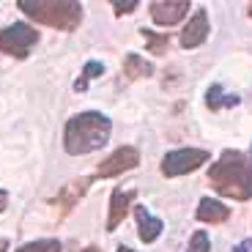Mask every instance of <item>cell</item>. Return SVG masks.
Segmentation results:
<instances>
[{"mask_svg": "<svg viewBox=\"0 0 252 252\" xmlns=\"http://www.w3.org/2000/svg\"><path fill=\"white\" fill-rule=\"evenodd\" d=\"M38 41V31H33L25 22H14L6 31H0V52H6L11 58H28L33 44Z\"/></svg>", "mask_w": 252, "mask_h": 252, "instance_id": "277c9868", "label": "cell"}, {"mask_svg": "<svg viewBox=\"0 0 252 252\" xmlns=\"http://www.w3.org/2000/svg\"><path fill=\"white\" fill-rule=\"evenodd\" d=\"M118 252H134V250H129V247H118Z\"/></svg>", "mask_w": 252, "mask_h": 252, "instance_id": "603a6c76", "label": "cell"}, {"mask_svg": "<svg viewBox=\"0 0 252 252\" xmlns=\"http://www.w3.org/2000/svg\"><path fill=\"white\" fill-rule=\"evenodd\" d=\"M134 217H137V236L145 241V244H151V241L159 239V233H162L164 222L157 220V217H151V211L145 206H134Z\"/></svg>", "mask_w": 252, "mask_h": 252, "instance_id": "9c48e42d", "label": "cell"}, {"mask_svg": "<svg viewBox=\"0 0 252 252\" xmlns=\"http://www.w3.org/2000/svg\"><path fill=\"white\" fill-rule=\"evenodd\" d=\"M195 217L200 222H206V225H220V222H225L227 217H230V206H225V203H220V200H211V197H203L197 211H195Z\"/></svg>", "mask_w": 252, "mask_h": 252, "instance_id": "8fae6325", "label": "cell"}, {"mask_svg": "<svg viewBox=\"0 0 252 252\" xmlns=\"http://www.w3.org/2000/svg\"><path fill=\"white\" fill-rule=\"evenodd\" d=\"M124 71L129 80H137V77H151L154 74V66L148 61H143L140 55H126V63H124Z\"/></svg>", "mask_w": 252, "mask_h": 252, "instance_id": "4fadbf2b", "label": "cell"}, {"mask_svg": "<svg viewBox=\"0 0 252 252\" xmlns=\"http://www.w3.org/2000/svg\"><path fill=\"white\" fill-rule=\"evenodd\" d=\"M208 184L225 197L250 200L252 197V162L241 151H222L208 167Z\"/></svg>", "mask_w": 252, "mask_h": 252, "instance_id": "6da1fadb", "label": "cell"}, {"mask_svg": "<svg viewBox=\"0 0 252 252\" xmlns=\"http://www.w3.org/2000/svg\"><path fill=\"white\" fill-rule=\"evenodd\" d=\"M113 6H115V14L121 17V14H132L134 8H137V0H126V3H121V0H115Z\"/></svg>", "mask_w": 252, "mask_h": 252, "instance_id": "d6986e66", "label": "cell"}, {"mask_svg": "<svg viewBox=\"0 0 252 252\" xmlns=\"http://www.w3.org/2000/svg\"><path fill=\"white\" fill-rule=\"evenodd\" d=\"M143 33V38L148 41V52H154V55H164V50H167V44H170V36L167 33H154V31H140Z\"/></svg>", "mask_w": 252, "mask_h": 252, "instance_id": "9a60e30c", "label": "cell"}, {"mask_svg": "<svg viewBox=\"0 0 252 252\" xmlns=\"http://www.w3.org/2000/svg\"><path fill=\"white\" fill-rule=\"evenodd\" d=\"M206 162H208V151H203V148H178V151L164 154L162 173L167 178L187 176V173H195L197 167H203Z\"/></svg>", "mask_w": 252, "mask_h": 252, "instance_id": "5b68a950", "label": "cell"}, {"mask_svg": "<svg viewBox=\"0 0 252 252\" xmlns=\"http://www.w3.org/2000/svg\"><path fill=\"white\" fill-rule=\"evenodd\" d=\"M88 187H91L88 178H77V181H71L69 187L63 189V192H61V195H58L52 203H55V206H61L63 211H69V208H71V206H77V200H80V197L85 195V192H88Z\"/></svg>", "mask_w": 252, "mask_h": 252, "instance_id": "7c38bea8", "label": "cell"}, {"mask_svg": "<svg viewBox=\"0 0 252 252\" xmlns=\"http://www.w3.org/2000/svg\"><path fill=\"white\" fill-rule=\"evenodd\" d=\"M17 6L31 19L55 31H74L82 22V6L74 0H19Z\"/></svg>", "mask_w": 252, "mask_h": 252, "instance_id": "3957f363", "label": "cell"}, {"mask_svg": "<svg viewBox=\"0 0 252 252\" xmlns=\"http://www.w3.org/2000/svg\"><path fill=\"white\" fill-rule=\"evenodd\" d=\"M187 8H189L187 0H157V3H151V17L157 25L167 28V25L181 22L187 17Z\"/></svg>", "mask_w": 252, "mask_h": 252, "instance_id": "52a82bcc", "label": "cell"}, {"mask_svg": "<svg viewBox=\"0 0 252 252\" xmlns=\"http://www.w3.org/2000/svg\"><path fill=\"white\" fill-rule=\"evenodd\" d=\"M17 252H61V244L55 239H38L31 244H22Z\"/></svg>", "mask_w": 252, "mask_h": 252, "instance_id": "e0dca14e", "label": "cell"}, {"mask_svg": "<svg viewBox=\"0 0 252 252\" xmlns=\"http://www.w3.org/2000/svg\"><path fill=\"white\" fill-rule=\"evenodd\" d=\"M137 162H140L137 148H132V145H121L118 151H113L104 162L99 164V167H96V176L99 178H115V176H121V173L137 167Z\"/></svg>", "mask_w": 252, "mask_h": 252, "instance_id": "8992f818", "label": "cell"}, {"mask_svg": "<svg viewBox=\"0 0 252 252\" xmlns=\"http://www.w3.org/2000/svg\"><path fill=\"white\" fill-rule=\"evenodd\" d=\"M250 17H252V3H250Z\"/></svg>", "mask_w": 252, "mask_h": 252, "instance_id": "cb8c5ba5", "label": "cell"}, {"mask_svg": "<svg viewBox=\"0 0 252 252\" xmlns=\"http://www.w3.org/2000/svg\"><path fill=\"white\" fill-rule=\"evenodd\" d=\"M233 252H252V239H247V241H241V244H236Z\"/></svg>", "mask_w": 252, "mask_h": 252, "instance_id": "ffe728a7", "label": "cell"}, {"mask_svg": "<svg viewBox=\"0 0 252 252\" xmlns=\"http://www.w3.org/2000/svg\"><path fill=\"white\" fill-rule=\"evenodd\" d=\"M134 200L132 189H115L113 197H110V217H107V230H115V227L124 222V217L129 214V203Z\"/></svg>", "mask_w": 252, "mask_h": 252, "instance_id": "30bf717a", "label": "cell"}, {"mask_svg": "<svg viewBox=\"0 0 252 252\" xmlns=\"http://www.w3.org/2000/svg\"><path fill=\"white\" fill-rule=\"evenodd\" d=\"M6 247H8V241H6V239H0V252H6Z\"/></svg>", "mask_w": 252, "mask_h": 252, "instance_id": "7402d4cb", "label": "cell"}, {"mask_svg": "<svg viewBox=\"0 0 252 252\" xmlns=\"http://www.w3.org/2000/svg\"><path fill=\"white\" fill-rule=\"evenodd\" d=\"M6 206H8V192L6 189H0V214L6 211Z\"/></svg>", "mask_w": 252, "mask_h": 252, "instance_id": "44dd1931", "label": "cell"}, {"mask_svg": "<svg viewBox=\"0 0 252 252\" xmlns=\"http://www.w3.org/2000/svg\"><path fill=\"white\" fill-rule=\"evenodd\" d=\"M113 132V124L104 113H80L66 124V132H63V145H66V154L71 157H82V154H91L96 148L110 140Z\"/></svg>", "mask_w": 252, "mask_h": 252, "instance_id": "7a4b0ae2", "label": "cell"}, {"mask_svg": "<svg viewBox=\"0 0 252 252\" xmlns=\"http://www.w3.org/2000/svg\"><path fill=\"white\" fill-rule=\"evenodd\" d=\"M206 104L211 110H220V107H236L239 104V96H227L220 85H211L206 94Z\"/></svg>", "mask_w": 252, "mask_h": 252, "instance_id": "5bb4252c", "label": "cell"}, {"mask_svg": "<svg viewBox=\"0 0 252 252\" xmlns=\"http://www.w3.org/2000/svg\"><path fill=\"white\" fill-rule=\"evenodd\" d=\"M206 38H208V14L203 11V8H197V11L192 14V19L187 22V28L181 31V44L187 47V50H195V47H200Z\"/></svg>", "mask_w": 252, "mask_h": 252, "instance_id": "ba28073f", "label": "cell"}, {"mask_svg": "<svg viewBox=\"0 0 252 252\" xmlns=\"http://www.w3.org/2000/svg\"><path fill=\"white\" fill-rule=\"evenodd\" d=\"M101 74H104V63L88 61V63H85V69H82V77L74 82V91H85V88H88V82L96 80V77H101Z\"/></svg>", "mask_w": 252, "mask_h": 252, "instance_id": "2e32d148", "label": "cell"}, {"mask_svg": "<svg viewBox=\"0 0 252 252\" xmlns=\"http://www.w3.org/2000/svg\"><path fill=\"white\" fill-rule=\"evenodd\" d=\"M211 250V241H208V236L203 233V230H197L195 236H192V241H189V250L187 252H208Z\"/></svg>", "mask_w": 252, "mask_h": 252, "instance_id": "ac0fdd59", "label": "cell"}]
</instances>
